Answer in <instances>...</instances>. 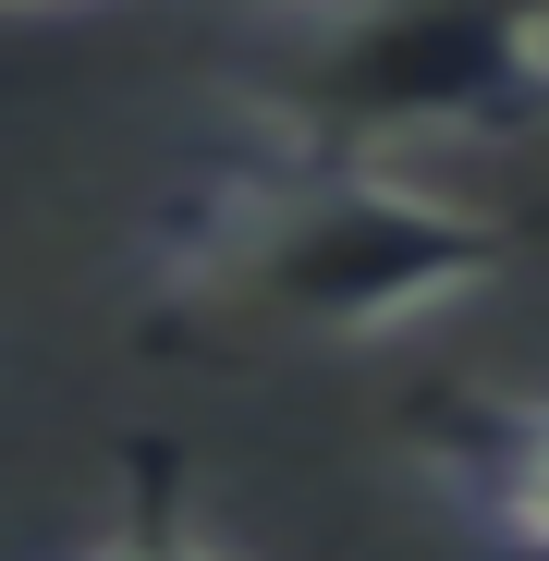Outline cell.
Instances as JSON below:
<instances>
[{"mask_svg":"<svg viewBox=\"0 0 549 561\" xmlns=\"http://www.w3.org/2000/svg\"><path fill=\"white\" fill-rule=\"evenodd\" d=\"M99 561H232V549L196 525V501H183V463H171V451H135V463H123V525H111Z\"/></svg>","mask_w":549,"mask_h":561,"instance_id":"4","label":"cell"},{"mask_svg":"<svg viewBox=\"0 0 549 561\" xmlns=\"http://www.w3.org/2000/svg\"><path fill=\"white\" fill-rule=\"evenodd\" d=\"M427 463L501 561H549V403H451L427 427Z\"/></svg>","mask_w":549,"mask_h":561,"instance_id":"3","label":"cell"},{"mask_svg":"<svg viewBox=\"0 0 549 561\" xmlns=\"http://www.w3.org/2000/svg\"><path fill=\"white\" fill-rule=\"evenodd\" d=\"M0 13H37V0H0Z\"/></svg>","mask_w":549,"mask_h":561,"instance_id":"5","label":"cell"},{"mask_svg":"<svg viewBox=\"0 0 549 561\" xmlns=\"http://www.w3.org/2000/svg\"><path fill=\"white\" fill-rule=\"evenodd\" d=\"M244 123L306 159H403L549 123V0H282L244 49Z\"/></svg>","mask_w":549,"mask_h":561,"instance_id":"2","label":"cell"},{"mask_svg":"<svg viewBox=\"0 0 549 561\" xmlns=\"http://www.w3.org/2000/svg\"><path fill=\"white\" fill-rule=\"evenodd\" d=\"M513 232L391 159L256 147L171 208L147 256V330L196 354H342L489 294Z\"/></svg>","mask_w":549,"mask_h":561,"instance_id":"1","label":"cell"}]
</instances>
